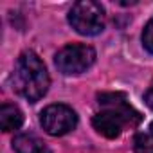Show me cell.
<instances>
[{"label":"cell","mask_w":153,"mask_h":153,"mask_svg":"<svg viewBox=\"0 0 153 153\" xmlns=\"http://www.w3.org/2000/svg\"><path fill=\"white\" fill-rule=\"evenodd\" d=\"M101 112L94 115L92 126L105 137L115 139L124 128H133L140 123L142 115L126 101L124 94L105 92L97 96Z\"/></svg>","instance_id":"6da1fadb"},{"label":"cell","mask_w":153,"mask_h":153,"mask_svg":"<svg viewBox=\"0 0 153 153\" xmlns=\"http://www.w3.org/2000/svg\"><path fill=\"white\" fill-rule=\"evenodd\" d=\"M49 83V72L38 54L33 51H24L18 56L13 72V87L16 94L29 103H36L47 94Z\"/></svg>","instance_id":"7a4b0ae2"},{"label":"cell","mask_w":153,"mask_h":153,"mask_svg":"<svg viewBox=\"0 0 153 153\" xmlns=\"http://www.w3.org/2000/svg\"><path fill=\"white\" fill-rule=\"evenodd\" d=\"M68 24L83 36H96L105 29V9L94 0L76 2L68 13Z\"/></svg>","instance_id":"3957f363"},{"label":"cell","mask_w":153,"mask_h":153,"mask_svg":"<svg viewBox=\"0 0 153 153\" xmlns=\"http://www.w3.org/2000/svg\"><path fill=\"white\" fill-rule=\"evenodd\" d=\"M96 61V51L87 43L65 45L54 58V63L63 74H81Z\"/></svg>","instance_id":"277c9868"},{"label":"cell","mask_w":153,"mask_h":153,"mask_svg":"<svg viewBox=\"0 0 153 153\" xmlns=\"http://www.w3.org/2000/svg\"><path fill=\"white\" fill-rule=\"evenodd\" d=\"M40 123L49 135L59 137L68 133L78 124V115L67 105H49L40 114Z\"/></svg>","instance_id":"5b68a950"},{"label":"cell","mask_w":153,"mask_h":153,"mask_svg":"<svg viewBox=\"0 0 153 153\" xmlns=\"http://www.w3.org/2000/svg\"><path fill=\"white\" fill-rule=\"evenodd\" d=\"M13 148L16 153H51L49 146L33 133H20L13 139Z\"/></svg>","instance_id":"8992f818"},{"label":"cell","mask_w":153,"mask_h":153,"mask_svg":"<svg viewBox=\"0 0 153 153\" xmlns=\"http://www.w3.org/2000/svg\"><path fill=\"white\" fill-rule=\"evenodd\" d=\"M24 123V114L20 112L18 106L11 105V103H4L0 108V124H2L4 131H13L18 130Z\"/></svg>","instance_id":"52a82bcc"},{"label":"cell","mask_w":153,"mask_h":153,"mask_svg":"<svg viewBox=\"0 0 153 153\" xmlns=\"http://www.w3.org/2000/svg\"><path fill=\"white\" fill-rule=\"evenodd\" d=\"M135 153H153V137L149 133H137L133 137Z\"/></svg>","instance_id":"ba28073f"},{"label":"cell","mask_w":153,"mask_h":153,"mask_svg":"<svg viewBox=\"0 0 153 153\" xmlns=\"http://www.w3.org/2000/svg\"><path fill=\"white\" fill-rule=\"evenodd\" d=\"M142 45L148 52L153 54V18L144 25V31H142Z\"/></svg>","instance_id":"9c48e42d"},{"label":"cell","mask_w":153,"mask_h":153,"mask_svg":"<svg viewBox=\"0 0 153 153\" xmlns=\"http://www.w3.org/2000/svg\"><path fill=\"white\" fill-rule=\"evenodd\" d=\"M144 101H146V105L153 110V83H151L149 88L146 90V94H144Z\"/></svg>","instance_id":"30bf717a"},{"label":"cell","mask_w":153,"mask_h":153,"mask_svg":"<svg viewBox=\"0 0 153 153\" xmlns=\"http://www.w3.org/2000/svg\"><path fill=\"white\" fill-rule=\"evenodd\" d=\"M148 133H149V135H151V137H153V123H151V124H149V131H148Z\"/></svg>","instance_id":"8fae6325"}]
</instances>
